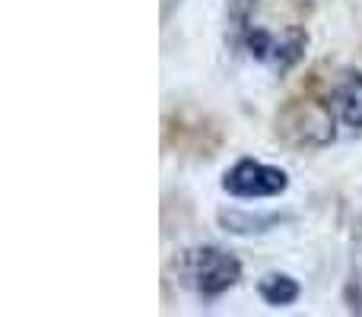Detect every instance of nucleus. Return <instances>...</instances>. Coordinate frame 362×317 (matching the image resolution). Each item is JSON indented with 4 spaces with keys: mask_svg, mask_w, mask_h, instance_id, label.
<instances>
[{
    "mask_svg": "<svg viewBox=\"0 0 362 317\" xmlns=\"http://www.w3.org/2000/svg\"><path fill=\"white\" fill-rule=\"evenodd\" d=\"M175 276L178 282L194 292L200 301H216L242 280V261L232 251H223L216 244H197L185 248L175 257Z\"/></svg>",
    "mask_w": 362,
    "mask_h": 317,
    "instance_id": "1",
    "label": "nucleus"
},
{
    "mask_svg": "<svg viewBox=\"0 0 362 317\" xmlns=\"http://www.w3.org/2000/svg\"><path fill=\"white\" fill-rule=\"evenodd\" d=\"M235 48L248 51L251 61L264 64L267 70L274 73H289L296 64L305 57V48H308V32L302 29H286L283 35H274L267 29H257V25H248L245 35L238 38Z\"/></svg>",
    "mask_w": 362,
    "mask_h": 317,
    "instance_id": "2",
    "label": "nucleus"
},
{
    "mask_svg": "<svg viewBox=\"0 0 362 317\" xmlns=\"http://www.w3.org/2000/svg\"><path fill=\"white\" fill-rule=\"evenodd\" d=\"M219 187L235 200H270L286 193L289 174L276 165H267V162L238 159L232 168H226Z\"/></svg>",
    "mask_w": 362,
    "mask_h": 317,
    "instance_id": "3",
    "label": "nucleus"
},
{
    "mask_svg": "<svg viewBox=\"0 0 362 317\" xmlns=\"http://www.w3.org/2000/svg\"><path fill=\"white\" fill-rule=\"evenodd\" d=\"M331 108L337 121L353 133H362V73L346 70L331 89Z\"/></svg>",
    "mask_w": 362,
    "mask_h": 317,
    "instance_id": "4",
    "label": "nucleus"
},
{
    "mask_svg": "<svg viewBox=\"0 0 362 317\" xmlns=\"http://www.w3.org/2000/svg\"><path fill=\"white\" fill-rule=\"evenodd\" d=\"M289 222L283 213H245V210H219V225L232 235H264Z\"/></svg>",
    "mask_w": 362,
    "mask_h": 317,
    "instance_id": "5",
    "label": "nucleus"
},
{
    "mask_svg": "<svg viewBox=\"0 0 362 317\" xmlns=\"http://www.w3.org/2000/svg\"><path fill=\"white\" fill-rule=\"evenodd\" d=\"M257 295H261V301L270 308H289L299 301L302 286L289 273H267L257 282Z\"/></svg>",
    "mask_w": 362,
    "mask_h": 317,
    "instance_id": "6",
    "label": "nucleus"
},
{
    "mask_svg": "<svg viewBox=\"0 0 362 317\" xmlns=\"http://www.w3.org/2000/svg\"><path fill=\"white\" fill-rule=\"evenodd\" d=\"M255 10H257V0H226V13H229V42L232 48L238 44V38L245 35L248 25H255Z\"/></svg>",
    "mask_w": 362,
    "mask_h": 317,
    "instance_id": "7",
    "label": "nucleus"
}]
</instances>
